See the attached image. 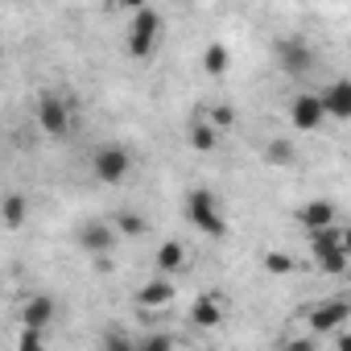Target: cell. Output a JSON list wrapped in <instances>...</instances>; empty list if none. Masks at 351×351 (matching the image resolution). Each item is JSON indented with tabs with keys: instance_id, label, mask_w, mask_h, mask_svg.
I'll use <instances>...</instances> for the list:
<instances>
[{
	"instance_id": "10",
	"label": "cell",
	"mask_w": 351,
	"mask_h": 351,
	"mask_svg": "<svg viewBox=\"0 0 351 351\" xmlns=\"http://www.w3.org/2000/svg\"><path fill=\"white\" fill-rule=\"evenodd\" d=\"M322 108L330 120H351V79H335L322 91Z\"/></svg>"
},
{
	"instance_id": "21",
	"label": "cell",
	"mask_w": 351,
	"mask_h": 351,
	"mask_svg": "<svg viewBox=\"0 0 351 351\" xmlns=\"http://www.w3.org/2000/svg\"><path fill=\"white\" fill-rule=\"evenodd\" d=\"M99 351H136V343H132L120 326H112V330L99 339Z\"/></svg>"
},
{
	"instance_id": "4",
	"label": "cell",
	"mask_w": 351,
	"mask_h": 351,
	"mask_svg": "<svg viewBox=\"0 0 351 351\" xmlns=\"http://www.w3.org/2000/svg\"><path fill=\"white\" fill-rule=\"evenodd\" d=\"M306 322H310V335H330V330L343 335V326L351 322V298H347V293L322 298V302L306 314Z\"/></svg>"
},
{
	"instance_id": "25",
	"label": "cell",
	"mask_w": 351,
	"mask_h": 351,
	"mask_svg": "<svg viewBox=\"0 0 351 351\" xmlns=\"http://www.w3.org/2000/svg\"><path fill=\"white\" fill-rule=\"evenodd\" d=\"M281 351H318V343H314V335H302V339L281 343Z\"/></svg>"
},
{
	"instance_id": "26",
	"label": "cell",
	"mask_w": 351,
	"mask_h": 351,
	"mask_svg": "<svg viewBox=\"0 0 351 351\" xmlns=\"http://www.w3.org/2000/svg\"><path fill=\"white\" fill-rule=\"evenodd\" d=\"M339 248L351 256V223H347V228H339Z\"/></svg>"
},
{
	"instance_id": "17",
	"label": "cell",
	"mask_w": 351,
	"mask_h": 351,
	"mask_svg": "<svg viewBox=\"0 0 351 351\" xmlns=\"http://www.w3.org/2000/svg\"><path fill=\"white\" fill-rule=\"evenodd\" d=\"M265 161H269V165H293V161H298V149H293L285 136H277V141L265 145Z\"/></svg>"
},
{
	"instance_id": "11",
	"label": "cell",
	"mask_w": 351,
	"mask_h": 351,
	"mask_svg": "<svg viewBox=\"0 0 351 351\" xmlns=\"http://www.w3.org/2000/svg\"><path fill=\"white\" fill-rule=\"evenodd\" d=\"M116 236H120V232H112L108 223H83V228H79V244H83V248H87L91 256H99V261H104V256L112 252Z\"/></svg>"
},
{
	"instance_id": "23",
	"label": "cell",
	"mask_w": 351,
	"mask_h": 351,
	"mask_svg": "<svg viewBox=\"0 0 351 351\" xmlns=\"http://www.w3.org/2000/svg\"><path fill=\"white\" fill-rule=\"evenodd\" d=\"M211 124L223 132V128H232L236 124V108H228V104H219V108H211Z\"/></svg>"
},
{
	"instance_id": "8",
	"label": "cell",
	"mask_w": 351,
	"mask_h": 351,
	"mask_svg": "<svg viewBox=\"0 0 351 351\" xmlns=\"http://www.w3.org/2000/svg\"><path fill=\"white\" fill-rule=\"evenodd\" d=\"M277 62H281L285 75H306L314 66V50H310L306 38H281L277 42Z\"/></svg>"
},
{
	"instance_id": "16",
	"label": "cell",
	"mask_w": 351,
	"mask_h": 351,
	"mask_svg": "<svg viewBox=\"0 0 351 351\" xmlns=\"http://www.w3.org/2000/svg\"><path fill=\"white\" fill-rule=\"evenodd\" d=\"M228 66H232V50H228L223 42H211V46L203 50V71H207L211 79H219V75H228Z\"/></svg>"
},
{
	"instance_id": "15",
	"label": "cell",
	"mask_w": 351,
	"mask_h": 351,
	"mask_svg": "<svg viewBox=\"0 0 351 351\" xmlns=\"http://www.w3.org/2000/svg\"><path fill=\"white\" fill-rule=\"evenodd\" d=\"M186 141H191V149H195V153H211V149L219 145V128H215L211 120H195V124H191V132H186Z\"/></svg>"
},
{
	"instance_id": "3",
	"label": "cell",
	"mask_w": 351,
	"mask_h": 351,
	"mask_svg": "<svg viewBox=\"0 0 351 351\" xmlns=\"http://www.w3.org/2000/svg\"><path fill=\"white\" fill-rule=\"evenodd\" d=\"M91 173H95V182H104V186H120L132 173V153L124 145H99L95 157H91Z\"/></svg>"
},
{
	"instance_id": "1",
	"label": "cell",
	"mask_w": 351,
	"mask_h": 351,
	"mask_svg": "<svg viewBox=\"0 0 351 351\" xmlns=\"http://www.w3.org/2000/svg\"><path fill=\"white\" fill-rule=\"evenodd\" d=\"M157 38H161V13L149 9V5H141V9L132 13V21H128L124 50H128L132 58H149V54L157 50Z\"/></svg>"
},
{
	"instance_id": "7",
	"label": "cell",
	"mask_w": 351,
	"mask_h": 351,
	"mask_svg": "<svg viewBox=\"0 0 351 351\" xmlns=\"http://www.w3.org/2000/svg\"><path fill=\"white\" fill-rule=\"evenodd\" d=\"M293 219H298V228H306L310 236L339 228V223H335L339 215H335V203H330V199H310V203H302V207L293 211Z\"/></svg>"
},
{
	"instance_id": "12",
	"label": "cell",
	"mask_w": 351,
	"mask_h": 351,
	"mask_svg": "<svg viewBox=\"0 0 351 351\" xmlns=\"http://www.w3.org/2000/svg\"><path fill=\"white\" fill-rule=\"evenodd\" d=\"M136 306H141V310H169V306H173V285H169L165 277L145 281V285L136 289Z\"/></svg>"
},
{
	"instance_id": "9",
	"label": "cell",
	"mask_w": 351,
	"mask_h": 351,
	"mask_svg": "<svg viewBox=\"0 0 351 351\" xmlns=\"http://www.w3.org/2000/svg\"><path fill=\"white\" fill-rule=\"evenodd\" d=\"M191 322L199 326V330H215L219 322H223V293H203L195 306H191Z\"/></svg>"
},
{
	"instance_id": "22",
	"label": "cell",
	"mask_w": 351,
	"mask_h": 351,
	"mask_svg": "<svg viewBox=\"0 0 351 351\" xmlns=\"http://www.w3.org/2000/svg\"><path fill=\"white\" fill-rule=\"evenodd\" d=\"M136 351H173V339H169L165 330H157V335H145V339L136 343Z\"/></svg>"
},
{
	"instance_id": "14",
	"label": "cell",
	"mask_w": 351,
	"mask_h": 351,
	"mask_svg": "<svg viewBox=\"0 0 351 351\" xmlns=\"http://www.w3.org/2000/svg\"><path fill=\"white\" fill-rule=\"evenodd\" d=\"M153 265L161 269V277H165V273H182V269H186V248H182L178 240H165V244L157 248Z\"/></svg>"
},
{
	"instance_id": "18",
	"label": "cell",
	"mask_w": 351,
	"mask_h": 351,
	"mask_svg": "<svg viewBox=\"0 0 351 351\" xmlns=\"http://www.w3.org/2000/svg\"><path fill=\"white\" fill-rule=\"evenodd\" d=\"M261 265H265V273H273V277H289L298 261H293L289 252H277V248H273V252H265V256H261Z\"/></svg>"
},
{
	"instance_id": "20",
	"label": "cell",
	"mask_w": 351,
	"mask_h": 351,
	"mask_svg": "<svg viewBox=\"0 0 351 351\" xmlns=\"http://www.w3.org/2000/svg\"><path fill=\"white\" fill-rule=\"evenodd\" d=\"M116 232H120V236H145L149 223H145V215H136V211H120V215H116Z\"/></svg>"
},
{
	"instance_id": "2",
	"label": "cell",
	"mask_w": 351,
	"mask_h": 351,
	"mask_svg": "<svg viewBox=\"0 0 351 351\" xmlns=\"http://www.w3.org/2000/svg\"><path fill=\"white\" fill-rule=\"evenodd\" d=\"M186 215H191V223H195L203 236H211V240H223V236H228V219H223L219 199H215L211 191H191V195H186Z\"/></svg>"
},
{
	"instance_id": "13",
	"label": "cell",
	"mask_w": 351,
	"mask_h": 351,
	"mask_svg": "<svg viewBox=\"0 0 351 351\" xmlns=\"http://www.w3.org/2000/svg\"><path fill=\"white\" fill-rule=\"evenodd\" d=\"M21 322H25V330H46V326L54 322V298L34 293V298L21 306Z\"/></svg>"
},
{
	"instance_id": "24",
	"label": "cell",
	"mask_w": 351,
	"mask_h": 351,
	"mask_svg": "<svg viewBox=\"0 0 351 351\" xmlns=\"http://www.w3.org/2000/svg\"><path fill=\"white\" fill-rule=\"evenodd\" d=\"M17 351H46V343H42V330H21V339H17Z\"/></svg>"
},
{
	"instance_id": "19",
	"label": "cell",
	"mask_w": 351,
	"mask_h": 351,
	"mask_svg": "<svg viewBox=\"0 0 351 351\" xmlns=\"http://www.w3.org/2000/svg\"><path fill=\"white\" fill-rule=\"evenodd\" d=\"M0 215H5V228H21V219H25V195H5V211H0Z\"/></svg>"
},
{
	"instance_id": "6",
	"label": "cell",
	"mask_w": 351,
	"mask_h": 351,
	"mask_svg": "<svg viewBox=\"0 0 351 351\" xmlns=\"http://www.w3.org/2000/svg\"><path fill=\"white\" fill-rule=\"evenodd\" d=\"M326 120V108H322V95H310V91H298L293 104H289V124L298 132H314L318 124Z\"/></svg>"
},
{
	"instance_id": "27",
	"label": "cell",
	"mask_w": 351,
	"mask_h": 351,
	"mask_svg": "<svg viewBox=\"0 0 351 351\" xmlns=\"http://www.w3.org/2000/svg\"><path fill=\"white\" fill-rule=\"evenodd\" d=\"M339 351H351V330H343V335H339Z\"/></svg>"
},
{
	"instance_id": "5",
	"label": "cell",
	"mask_w": 351,
	"mask_h": 351,
	"mask_svg": "<svg viewBox=\"0 0 351 351\" xmlns=\"http://www.w3.org/2000/svg\"><path fill=\"white\" fill-rule=\"evenodd\" d=\"M38 128H42L46 136H66V128H71V108H66L62 95H54V91H42V95H38Z\"/></svg>"
}]
</instances>
